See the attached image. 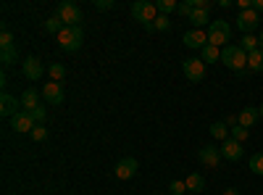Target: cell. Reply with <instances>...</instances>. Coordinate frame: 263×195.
Returning <instances> with one entry per match:
<instances>
[{
	"label": "cell",
	"mask_w": 263,
	"mask_h": 195,
	"mask_svg": "<svg viewBox=\"0 0 263 195\" xmlns=\"http://www.w3.org/2000/svg\"><path fill=\"white\" fill-rule=\"evenodd\" d=\"M0 61H3L6 66H11V63H16V61H18V50H16V45H13V48H6L3 53H0Z\"/></svg>",
	"instance_id": "27"
},
{
	"label": "cell",
	"mask_w": 263,
	"mask_h": 195,
	"mask_svg": "<svg viewBox=\"0 0 263 195\" xmlns=\"http://www.w3.org/2000/svg\"><path fill=\"white\" fill-rule=\"evenodd\" d=\"M258 42H260V50H263V32H260V37H258Z\"/></svg>",
	"instance_id": "39"
},
{
	"label": "cell",
	"mask_w": 263,
	"mask_h": 195,
	"mask_svg": "<svg viewBox=\"0 0 263 195\" xmlns=\"http://www.w3.org/2000/svg\"><path fill=\"white\" fill-rule=\"evenodd\" d=\"M18 111H21V100H16L13 95L3 93V98H0V114H3L6 119H13Z\"/></svg>",
	"instance_id": "15"
},
{
	"label": "cell",
	"mask_w": 263,
	"mask_h": 195,
	"mask_svg": "<svg viewBox=\"0 0 263 195\" xmlns=\"http://www.w3.org/2000/svg\"><path fill=\"white\" fill-rule=\"evenodd\" d=\"M137 169H140V164H137V158H121L119 164H116V180H132L137 174Z\"/></svg>",
	"instance_id": "14"
},
{
	"label": "cell",
	"mask_w": 263,
	"mask_h": 195,
	"mask_svg": "<svg viewBox=\"0 0 263 195\" xmlns=\"http://www.w3.org/2000/svg\"><path fill=\"white\" fill-rule=\"evenodd\" d=\"M27 114H29V116L37 121V124H42V121H45V116H48V114H45V108H42V105H37L34 111H27Z\"/></svg>",
	"instance_id": "35"
},
{
	"label": "cell",
	"mask_w": 263,
	"mask_h": 195,
	"mask_svg": "<svg viewBox=\"0 0 263 195\" xmlns=\"http://www.w3.org/2000/svg\"><path fill=\"white\" fill-rule=\"evenodd\" d=\"M182 69H184V77L190 82H203L205 79V61L203 58H187L182 63Z\"/></svg>",
	"instance_id": "7"
},
{
	"label": "cell",
	"mask_w": 263,
	"mask_h": 195,
	"mask_svg": "<svg viewBox=\"0 0 263 195\" xmlns=\"http://www.w3.org/2000/svg\"><path fill=\"white\" fill-rule=\"evenodd\" d=\"M82 42H84L82 27H63L61 34H58V45H61V50H66V53H77V50L82 48Z\"/></svg>",
	"instance_id": "3"
},
{
	"label": "cell",
	"mask_w": 263,
	"mask_h": 195,
	"mask_svg": "<svg viewBox=\"0 0 263 195\" xmlns=\"http://www.w3.org/2000/svg\"><path fill=\"white\" fill-rule=\"evenodd\" d=\"M224 195H239V190H237V187H227Z\"/></svg>",
	"instance_id": "38"
},
{
	"label": "cell",
	"mask_w": 263,
	"mask_h": 195,
	"mask_svg": "<svg viewBox=\"0 0 263 195\" xmlns=\"http://www.w3.org/2000/svg\"><path fill=\"white\" fill-rule=\"evenodd\" d=\"M132 16L145 27V32H156V27H153V21L158 19L156 3H150V0H135V3H132Z\"/></svg>",
	"instance_id": "1"
},
{
	"label": "cell",
	"mask_w": 263,
	"mask_h": 195,
	"mask_svg": "<svg viewBox=\"0 0 263 195\" xmlns=\"http://www.w3.org/2000/svg\"><path fill=\"white\" fill-rule=\"evenodd\" d=\"M248 169L253 171V174L263 177V153H253V156H250V161H248Z\"/></svg>",
	"instance_id": "23"
},
{
	"label": "cell",
	"mask_w": 263,
	"mask_h": 195,
	"mask_svg": "<svg viewBox=\"0 0 263 195\" xmlns=\"http://www.w3.org/2000/svg\"><path fill=\"white\" fill-rule=\"evenodd\" d=\"M21 72H24V77H27L29 82H37L42 74H45V66H42L40 58L29 56V58H24V63H21Z\"/></svg>",
	"instance_id": "8"
},
{
	"label": "cell",
	"mask_w": 263,
	"mask_h": 195,
	"mask_svg": "<svg viewBox=\"0 0 263 195\" xmlns=\"http://www.w3.org/2000/svg\"><path fill=\"white\" fill-rule=\"evenodd\" d=\"M211 137H216V140H227L229 137V127H227V121H213L211 124Z\"/></svg>",
	"instance_id": "20"
},
{
	"label": "cell",
	"mask_w": 263,
	"mask_h": 195,
	"mask_svg": "<svg viewBox=\"0 0 263 195\" xmlns=\"http://www.w3.org/2000/svg\"><path fill=\"white\" fill-rule=\"evenodd\" d=\"M16 42H13V34L11 32H3L0 34V50H6V48H13Z\"/></svg>",
	"instance_id": "34"
},
{
	"label": "cell",
	"mask_w": 263,
	"mask_h": 195,
	"mask_svg": "<svg viewBox=\"0 0 263 195\" xmlns=\"http://www.w3.org/2000/svg\"><path fill=\"white\" fill-rule=\"evenodd\" d=\"M32 140H34V143H45V140H48V129L42 127V124H37V127L32 129Z\"/></svg>",
	"instance_id": "31"
},
{
	"label": "cell",
	"mask_w": 263,
	"mask_h": 195,
	"mask_svg": "<svg viewBox=\"0 0 263 195\" xmlns=\"http://www.w3.org/2000/svg\"><path fill=\"white\" fill-rule=\"evenodd\" d=\"M203 61H205V63H216V61H221V48L205 45V48H203Z\"/></svg>",
	"instance_id": "24"
},
{
	"label": "cell",
	"mask_w": 263,
	"mask_h": 195,
	"mask_svg": "<svg viewBox=\"0 0 263 195\" xmlns=\"http://www.w3.org/2000/svg\"><path fill=\"white\" fill-rule=\"evenodd\" d=\"M248 69H250V72H255V74H260V72H263V50H255V53H250V56H248Z\"/></svg>",
	"instance_id": "21"
},
{
	"label": "cell",
	"mask_w": 263,
	"mask_h": 195,
	"mask_svg": "<svg viewBox=\"0 0 263 195\" xmlns=\"http://www.w3.org/2000/svg\"><path fill=\"white\" fill-rule=\"evenodd\" d=\"M55 16L63 21V27H79V21H82V11H79L77 3H71V0H61Z\"/></svg>",
	"instance_id": "5"
},
{
	"label": "cell",
	"mask_w": 263,
	"mask_h": 195,
	"mask_svg": "<svg viewBox=\"0 0 263 195\" xmlns=\"http://www.w3.org/2000/svg\"><path fill=\"white\" fill-rule=\"evenodd\" d=\"M258 114H260V119H263V105H258Z\"/></svg>",
	"instance_id": "40"
},
{
	"label": "cell",
	"mask_w": 263,
	"mask_h": 195,
	"mask_svg": "<svg viewBox=\"0 0 263 195\" xmlns=\"http://www.w3.org/2000/svg\"><path fill=\"white\" fill-rule=\"evenodd\" d=\"M168 192H171V195H184V192H187V185H184L182 180H174V182L168 185Z\"/></svg>",
	"instance_id": "32"
},
{
	"label": "cell",
	"mask_w": 263,
	"mask_h": 195,
	"mask_svg": "<svg viewBox=\"0 0 263 195\" xmlns=\"http://www.w3.org/2000/svg\"><path fill=\"white\" fill-rule=\"evenodd\" d=\"M229 37H232V27L227 24L224 19L211 21V27H208V45H213V48H227Z\"/></svg>",
	"instance_id": "4"
},
{
	"label": "cell",
	"mask_w": 263,
	"mask_h": 195,
	"mask_svg": "<svg viewBox=\"0 0 263 195\" xmlns=\"http://www.w3.org/2000/svg\"><path fill=\"white\" fill-rule=\"evenodd\" d=\"M184 45L190 50H203L208 45V34L203 29H190V32H184Z\"/></svg>",
	"instance_id": "11"
},
{
	"label": "cell",
	"mask_w": 263,
	"mask_h": 195,
	"mask_svg": "<svg viewBox=\"0 0 263 195\" xmlns=\"http://www.w3.org/2000/svg\"><path fill=\"white\" fill-rule=\"evenodd\" d=\"M114 6H116L114 0H95V8L98 11H114Z\"/></svg>",
	"instance_id": "36"
},
{
	"label": "cell",
	"mask_w": 263,
	"mask_h": 195,
	"mask_svg": "<svg viewBox=\"0 0 263 195\" xmlns=\"http://www.w3.org/2000/svg\"><path fill=\"white\" fill-rule=\"evenodd\" d=\"M177 0H158V3H156V8H158V13L161 16H168V13H174V11H177Z\"/></svg>",
	"instance_id": "25"
},
{
	"label": "cell",
	"mask_w": 263,
	"mask_h": 195,
	"mask_svg": "<svg viewBox=\"0 0 263 195\" xmlns=\"http://www.w3.org/2000/svg\"><path fill=\"white\" fill-rule=\"evenodd\" d=\"M45 29H48L50 34H61V29H63V21H61L58 16H50V19L45 21Z\"/></svg>",
	"instance_id": "28"
},
{
	"label": "cell",
	"mask_w": 263,
	"mask_h": 195,
	"mask_svg": "<svg viewBox=\"0 0 263 195\" xmlns=\"http://www.w3.org/2000/svg\"><path fill=\"white\" fill-rule=\"evenodd\" d=\"M239 48H242V50L250 56V53L260 50V42H258V37H253V34H242V42H239Z\"/></svg>",
	"instance_id": "22"
},
{
	"label": "cell",
	"mask_w": 263,
	"mask_h": 195,
	"mask_svg": "<svg viewBox=\"0 0 263 195\" xmlns=\"http://www.w3.org/2000/svg\"><path fill=\"white\" fill-rule=\"evenodd\" d=\"M253 11H255V13L263 11V0H253Z\"/></svg>",
	"instance_id": "37"
},
{
	"label": "cell",
	"mask_w": 263,
	"mask_h": 195,
	"mask_svg": "<svg viewBox=\"0 0 263 195\" xmlns=\"http://www.w3.org/2000/svg\"><path fill=\"white\" fill-rule=\"evenodd\" d=\"M218 148H221V156H224L227 161H239V158H242V153H245L242 143H237V140H232V137H227Z\"/></svg>",
	"instance_id": "13"
},
{
	"label": "cell",
	"mask_w": 263,
	"mask_h": 195,
	"mask_svg": "<svg viewBox=\"0 0 263 195\" xmlns=\"http://www.w3.org/2000/svg\"><path fill=\"white\" fill-rule=\"evenodd\" d=\"M153 27H156V32H166V29L171 27V21H168V16H161V13H158V19L153 21Z\"/></svg>",
	"instance_id": "33"
},
{
	"label": "cell",
	"mask_w": 263,
	"mask_h": 195,
	"mask_svg": "<svg viewBox=\"0 0 263 195\" xmlns=\"http://www.w3.org/2000/svg\"><path fill=\"white\" fill-rule=\"evenodd\" d=\"M50 77H53V82H61L63 77H66V69H63V63H50Z\"/></svg>",
	"instance_id": "29"
},
{
	"label": "cell",
	"mask_w": 263,
	"mask_h": 195,
	"mask_svg": "<svg viewBox=\"0 0 263 195\" xmlns=\"http://www.w3.org/2000/svg\"><path fill=\"white\" fill-rule=\"evenodd\" d=\"M18 100H21V111H34V108L40 105V95H37L34 87H27Z\"/></svg>",
	"instance_id": "16"
},
{
	"label": "cell",
	"mask_w": 263,
	"mask_h": 195,
	"mask_svg": "<svg viewBox=\"0 0 263 195\" xmlns=\"http://www.w3.org/2000/svg\"><path fill=\"white\" fill-rule=\"evenodd\" d=\"M190 24H192L195 29H203L205 24L211 27V19H208V11H203V8H195V11H192V16H190Z\"/></svg>",
	"instance_id": "19"
},
{
	"label": "cell",
	"mask_w": 263,
	"mask_h": 195,
	"mask_svg": "<svg viewBox=\"0 0 263 195\" xmlns=\"http://www.w3.org/2000/svg\"><path fill=\"white\" fill-rule=\"evenodd\" d=\"M229 137L237 140V143H245V140L250 137V129H248V127H232V129H229Z\"/></svg>",
	"instance_id": "26"
},
{
	"label": "cell",
	"mask_w": 263,
	"mask_h": 195,
	"mask_svg": "<svg viewBox=\"0 0 263 195\" xmlns=\"http://www.w3.org/2000/svg\"><path fill=\"white\" fill-rule=\"evenodd\" d=\"M192 11H195V6H192V0H184V3H179V6H177V13H179V16H184L187 21H190Z\"/></svg>",
	"instance_id": "30"
},
{
	"label": "cell",
	"mask_w": 263,
	"mask_h": 195,
	"mask_svg": "<svg viewBox=\"0 0 263 195\" xmlns=\"http://www.w3.org/2000/svg\"><path fill=\"white\" fill-rule=\"evenodd\" d=\"M34 127H37V121H34L27 111H18V114L11 119V129H13V132H18V135H21V132H29V135H32Z\"/></svg>",
	"instance_id": "10"
},
{
	"label": "cell",
	"mask_w": 263,
	"mask_h": 195,
	"mask_svg": "<svg viewBox=\"0 0 263 195\" xmlns=\"http://www.w3.org/2000/svg\"><path fill=\"white\" fill-rule=\"evenodd\" d=\"M197 158H200V164L203 166H208V169H216L218 164H221V148L218 145H213V143H205L200 150H197Z\"/></svg>",
	"instance_id": "6"
},
{
	"label": "cell",
	"mask_w": 263,
	"mask_h": 195,
	"mask_svg": "<svg viewBox=\"0 0 263 195\" xmlns=\"http://www.w3.org/2000/svg\"><path fill=\"white\" fill-rule=\"evenodd\" d=\"M260 119V114H258V108H253V105H245L242 111H239V127H253L255 121Z\"/></svg>",
	"instance_id": "17"
},
{
	"label": "cell",
	"mask_w": 263,
	"mask_h": 195,
	"mask_svg": "<svg viewBox=\"0 0 263 195\" xmlns=\"http://www.w3.org/2000/svg\"><path fill=\"white\" fill-rule=\"evenodd\" d=\"M258 21H260V16L250 8V11H239V16H237V29L242 32V34H250L255 27H258Z\"/></svg>",
	"instance_id": "9"
},
{
	"label": "cell",
	"mask_w": 263,
	"mask_h": 195,
	"mask_svg": "<svg viewBox=\"0 0 263 195\" xmlns=\"http://www.w3.org/2000/svg\"><path fill=\"white\" fill-rule=\"evenodd\" d=\"M42 98H45L50 105H61L63 103V87H61V82H48V84H42Z\"/></svg>",
	"instance_id": "12"
},
{
	"label": "cell",
	"mask_w": 263,
	"mask_h": 195,
	"mask_svg": "<svg viewBox=\"0 0 263 195\" xmlns=\"http://www.w3.org/2000/svg\"><path fill=\"white\" fill-rule=\"evenodd\" d=\"M221 63H227V69L242 74L248 66V53L239 45H227V48H221Z\"/></svg>",
	"instance_id": "2"
},
{
	"label": "cell",
	"mask_w": 263,
	"mask_h": 195,
	"mask_svg": "<svg viewBox=\"0 0 263 195\" xmlns=\"http://www.w3.org/2000/svg\"><path fill=\"white\" fill-rule=\"evenodd\" d=\"M184 185H187L190 192H205V180H203L200 171H192V174L184 180Z\"/></svg>",
	"instance_id": "18"
}]
</instances>
